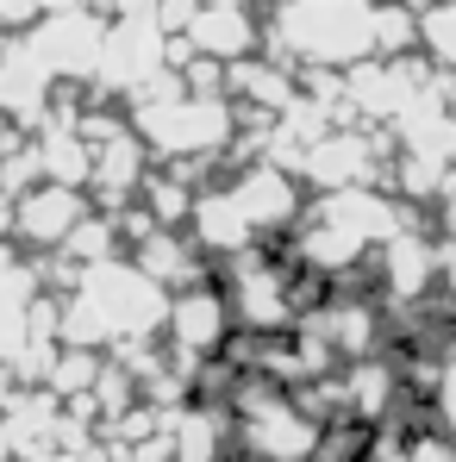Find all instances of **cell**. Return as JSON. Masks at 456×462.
<instances>
[]
</instances>
